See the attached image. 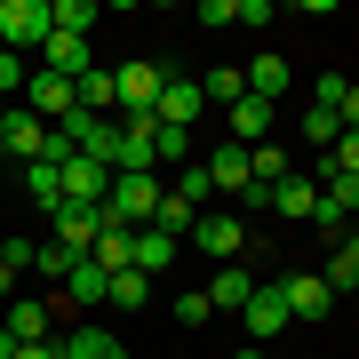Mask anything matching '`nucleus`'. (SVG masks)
<instances>
[{"mask_svg":"<svg viewBox=\"0 0 359 359\" xmlns=\"http://www.w3.org/2000/svg\"><path fill=\"white\" fill-rule=\"evenodd\" d=\"M8 304H16V271L0 264V311H8Z\"/></svg>","mask_w":359,"mask_h":359,"instance_id":"nucleus-41","label":"nucleus"},{"mask_svg":"<svg viewBox=\"0 0 359 359\" xmlns=\"http://www.w3.org/2000/svg\"><path fill=\"white\" fill-rule=\"evenodd\" d=\"M16 104H25L40 128H56V120L72 112V80H65V72H48V65H32V80H25V96H16Z\"/></svg>","mask_w":359,"mask_h":359,"instance_id":"nucleus-4","label":"nucleus"},{"mask_svg":"<svg viewBox=\"0 0 359 359\" xmlns=\"http://www.w3.org/2000/svg\"><path fill=\"white\" fill-rule=\"evenodd\" d=\"M311 208H320V184H311V176L271 184V216H304V224H311Z\"/></svg>","mask_w":359,"mask_h":359,"instance_id":"nucleus-23","label":"nucleus"},{"mask_svg":"<svg viewBox=\"0 0 359 359\" xmlns=\"http://www.w3.org/2000/svg\"><path fill=\"white\" fill-rule=\"evenodd\" d=\"M208 176H216V192H256V168H248V144H224V152H208Z\"/></svg>","mask_w":359,"mask_h":359,"instance_id":"nucleus-14","label":"nucleus"},{"mask_svg":"<svg viewBox=\"0 0 359 359\" xmlns=\"http://www.w3.org/2000/svg\"><path fill=\"white\" fill-rule=\"evenodd\" d=\"M0 48H48V0H0Z\"/></svg>","mask_w":359,"mask_h":359,"instance_id":"nucleus-3","label":"nucleus"},{"mask_svg":"<svg viewBox=\"0 0 359 359\" xmlns=\"http://www.w3.org/2000/svg\"><path fill=\"white\" fill-rule=\"evenodd\" d=\"M168 192L192 200V208H208V200H216V176H208V160H184L176 176H168Z\"/></svg>","mask_w":359,"mask_h":359,"instance_id":"nucleus-24","label":"nucleus"},{"mask_svg":"<svg viewBox=\"0 0 359 359\" xmlns=\"http://www.w3.org/2000/svg\"><path fill=\"white\" fill-rule=\"evenodd\" d=\"M240 320H248V344H271V335H287V327H295V320H287V295L271 287V280H256V295H248Z\"/></svg>","mask_w":359,"mask_h":359,"instance_id":"nucleus-6","label":"nucleus"},{"mask_svg":"<svg viewBox=\"0 0 359 359\" xmlns=\"http://www.w3.org/2000/svg\"><path fill=\"white\" fill-rule=\"evenodd\" d=\"M192 248L216 256V264H231V256L248 248V224H240V216H200V224H192Z\"/></svg>","mask_w":359,"mask_h":359,"instance_id":"nucleus-10","label":"nucleus"},{"mask_svg":"<svg viewBox=\"0 0 359 359\" xmlns=\"http://www.w3.org/2000/svg\"><path fill=\"white\" fill-rule=\"evenodd\" d=\"M56 168H65V200L72 208H104V192H112V168H104V160H56Z\"/></svg>","mask_w":359,"mask_h":359,"instance_id":"nucleus-7","label":"nucleus"},{"mask_svg":"<svg viewBox=\"0 0 359 359\" xmlns=\"http://www.w3.org/2000/svg\"><path fill=\"white\" fill-rule=\"evenodd\" d=\"M72 264H80V256H65V248H56V240H48V248H32V271H48V280H65Z\"/></svg>","mask_w":359,"mask_h":359,"instance_id":"nucleus-35","label":"nucleus"},{"mask_svg":"<svg viewBox=\"0 0 359 359\" xmlns=\"http://www.w3.org/2000/svg\"><path fill=\"white\" fill-rule=\"evenodd\" d=\"M96 0H48V32H65V40H88L96 32Z\"/></svg>","mask_w":359,"mask_h":359,"instance_id":"nucleus-20","label":"nucleus"},{"mask_svg":"<svg viewBox=\"0 0 359 359\" xmlns=\"http://www.w3.org/2000/svg\"><path fill=\"white\" fill-rule=\"evenodd\" d=\"M231 359H264V351H231Z\"/></svg>","mask_w":359,"mask_h":359,"instance_id":"nucleus-44","label":"nucleus"},{"mask_svg":"<svg viewBox=\"0 0 359 359\" xmlns=\"http://www.w3.org/2000/svg\"><path fill=\"white\" fill-rule=\"evenodd\" d=\"M248 168H256V184H264V192H271V184H287V176H295L280 144H248Z\"/></svg>","mask_w":359,"mask_h":359,"instance_id":"nucleus-29","label":"nucleus"},{"mask_svg":"<svg viewBox=\"0 0 359 359\" xmlns=\"http://www.w3.org/2000/svg\"><path fill=\"white\" fill-rule=\"evenodd\" d=\"M344 240H351V248H359V208H351V231H344Z\"/></svg>","mask_w":359,"mask_h":359,"instance_id":"nucleus-43","label":"nucleus"},{"mask_svg":"<svg viewBox=\"0 0 359 359\" xmlns=\"http://www.w3.org/2000/svg\"><path fill=\"white\" fill-rule=\"evenodd\" d=\"M335 168H344V176H359V128H344V136H335V152H327Z\"/></svg>","mask_w":359,"mask_h":359,"instance_id":"nucleus-36","label":"nucleus"},{"mask_svg":"<svg viewBox=\"0 0 359 359\" xmlns=\"http://www.w3.org/2000/svg\"><path fill=\"white\" fill-rule=\"evenodd\" d=\"M200 96H208V104H224V112H231V104L248 96V72H240V65H216V72L200 80Z\"/></svg>","mask_w":359,"mask_h":359,"instance_id":"nucleus-28","label":"nucleus"},{"mask_svg":"<svg viewBox=\"0 0 359 359\" xmlns=\"http://www.w3.org/2000/svg\"><path fill=\"white\" fill-rule=\"evenodd\" d=\"M176 320H184V327H208V320H216V304H208V287H184V295H176Z\"/></svg>","mask_w":359,"mask_h":359,"instance_id":"nucleus-33","label":"nucleus"},{"mask_svg":"<svg viewBox=\"0 0 359 359\" xmlns=\"http://www.w3.org/2000/svg\"><path fill=\"white\" fill-rule=\"evenodd\" d=\"M0 264H8V271H32V240H0Z\"/></svg>","mask_w":359,"mask_h":359,"instance_id":"nucleus-38","label":"nucleus"},{"mask_svg":"<svg viewBox=\"0 0 359 359\" xmlns=\"http://www.w3.org/2000/svg\"><path fill=\"white\" fill-rule=\"evenodd\" d=\"M16 359H65V344H56V335L48 344H16Z\"/></svg>","mask_w":359,"mask_h":359,"instance_id":"nucleus-39","label":"nucleus"},{"mask_svg":"<svg viewBox=\"0 0 359 359\" xmlns=\"http://www.w3.org/2000/svg\"><path fill=\"white\" fill-rule=\"evenodd\" d=\"M335 112H344V128H359V80L344 88V104H335Z\"/></svg>","mask_w":359,"mask_h":359,"instance_id":"nucleus-40","label":"nucleus"},{"mask_svg":"<svg viewBox=\"0 0 359 359\" xmlns=\"http://www.w3.org/2000/svg\"><path fill=\"white\" fill-rule=\"evenodd\" d=\"M40 144H48V128H40L25 104H8V120H0V160H40Z\"/></svg>","mask_w":359,"mask_h":359,"instance_id":"nucleus-11","label":"nucleus"},{"mask_svg":"<svg viewBox=\"0 0 359 359\" xmlns=\"http://www.w3.org/2000/svg\"><path fill=\"white\" fill-rule=\"evenodd\" d=\"M40 65H48V72H65V80H80V72L96 65V48H88V40H65V32H48V48H40Z\"/></svg>","mask_w":359,"mask_h":359,"instance_id":"nucleus-18","label":"nucleus"},{"mask_svg":"<svg viewBox=\"0 0 359 359\" xmlns=\"http://www.w3.org/2000/svg\"><path fill=\"white\" fill-rule=\"evenodd\" d=\"M280 88H287V56H280V48H264L256 65H248V96H264V104H271Z\"/></svg>","mask_w":359,"mask_h":359,"instance_id":"nucleus-25","label":"nucleus"},{"mask_svg":"<svg viewBox=\"0 0 359 359\" xmlns=\"http://www.w3.org/2000/svg\"><path fill=\"white\" fill-rule=\"evenodd\" d=\"M65 295H72V304H104V295H112V271H104L96 256H80V264L65 271Z\"/></svg>","mask_w":359,"mask_h":359,"instance_id":"nucleus-22","label":"nucleus"},{"mask_svg":"<svg viewBox=\"0 0 359 359\" xmlns=\"http://www.w3.org/2000/svg\"><path fill=\"white\" fill-rule=\"evenodd\" d=\"M112 88H120V112H152L168 88V65L160 56H128V65H112Z\"/></svg>","mask_w":359,"mask_h":359,"instance_id":"nucleus-2","label":"nucleus"},{"mask_svg":"<svg viewBox=\"0 0 359 359\" xmlns=\"http://www.w3.org/2000/svg\"><path fill=\"white\" fill-rule=\"evenodd\" d=\"M192 25H208V32H224V25H240V8H231V0H200V8H192Z\"/></svg>","mask_w":359,"mask_h":359,"instance_id":"nucleus-34","label":"nucleus"},{"mask_svg":"<svg viewBox=\"0 0 359 359\" xmlns=\"http://www.w3.org/2000/svg\"><path fill=\"white\" fill-rule=\"evenodd\" d=\"M271 287L287 295V320H327L335 311V287L320 280V271H287V280H271Z\"/></svg>","mask_w":359,"mask_h":359,"instance_id":"nucleus-5","label":"nucleus"},{"mask_svg":"<svg viewBox=\"0 0 359 359\" xmlns=\"http://www.w3.org/2000/svg\"><path fill=\"white\" fill-rule=\"evenodd\" d=\"M0 359H16V335H8V327H0Z\"/></svg>","mask_w":359,"mask_h":359,"instance_id":"nucleus-42","label":"nucleus"},{"mask_svg":"<svg viewBox=\"0 0 359 359\" xmlns=\"http://www.w3.org/2000/svg\"><path fill=\"white\" fill-rule=\"evenodd\" d=\"M320 280H327V287H359V248H351V240L327 256V271H320Z\"/></svg>","mask_w":359,"mask_h":359,"instance_id":"nucleus-32","label":"nucleus"},{"mask_svg":"<svg viewBox=\"0 0 359 359\" xmlns=\"http://www.w3.org/2000/svg\"><path fill=\"white\" fill-rule=\"evenodd\" d=\"M200 112H208L200 80H176V72H168V88H160V104H152V120H160V128H192Z\"/></svg>","mask_w":359,"mask_h":359,"instance_id":"nucleus-8","label":"nucleus"},{"mask_svg":"<svg viewBox=\"0 0 359 359\" xmlns=\"http://www.w3.org/2000/svg\"><path fill=\"white\" fill-rule=\"evenodd\" d=\"M0 327H8L16 344H48V335H56V304H40V295H16V304L0 311Z\"/></svg>","mask_w":359,"mask_h":359,"instance_id":"nucleus-9","label":"nucleus"},{"mask_svg":"<svg viewBox=\"0 0 359 359\" xmlns=\"http://www.w3.org/2000/svg\"><path fill=\"white\" fill-rule=\"evenodd\" d=\"M231 144H271V104L264 96H240V104H231Z\"/></svg>","mask_w":359,"mask_h":359,"instance_id":"nucleus-21","label":"nucleus"},{"mask_svg":"<svg viewBox=\"0 0 359 359\" xmlns=\"http://www.w3.org/2000/svg\"><path fill=\"white\" fill-rule=\"evenodd\" d=\"M0 120H8V104H0Z\"/></svg>","mask_w":359,"mask_h":359,"instance_id":"nucleus-45","label":"nucleus"},{"mask_svg":"<svg viewBox=\"0 0 359 359\" xmlns=\"http://www.w3.org/2000/svg\"><path fill=\"white\" fill-rule=\"evenodd\" d=\"M25 192H32V208L56 216V208H65V168L56 160H25Z\"/></svg>","mask_w":359,"mask_h":359,"instance_id":"nucleus-19","label":"nucleus"},{"mask_svg":"<svg viewBox=\"0 0 359 359\" xmlns=\"http://www.w3.org/2000/svg\"><path fill=\"white\" fill-rule=\"evenodd\" d=\"M25 80H32V65H25L16 48H0V104H16V96H25Z\"/></svg>","mask_w":359,"mask_h":359,"instance_id":"nucleus-31","label":"nucleus"},{"mask_svg":"<svg viewBox=\"0 0 359 359\" xmlns=\"http://www.w3.org/2000/svg\"><path fill=\"white\" fill-rule=\"evenodd\" d=\"M104 304H112V311H144V304H152V280H144L136 264H128V271H112V295H104Z\"/></svg>","mask_w":359,"mask_h":359,"instance_id":"nucleus-27","label":"nucleus"},{"mask_svg":"<svg viewBox=\"0 0 359 359\" xmlns=\"http://www.w3.org/2000/svg\"><path fill=\"white\" fill-rule=\"evenodd\" d=\"M72 104L80 112H104V120H120V88H112V65H88L72 80Z\"/></svg>","mask_w":359,"mask_h":359,"instance_id":"nucleus-13","label":"nucleus"},{"mask_svg":"<svg viewBox=\"0 0 359 359\" xmlns=\"http://www.w3.org/2000/svg\"><path fill=\"white\" fill-rule=\"evenodd\" d=\"M160 192H168V176L152 168V176H112V192H104V224H120V231H144L160 216Z\"/></svg>","mask_w":359,"mask_h":359,"instance_id":"nucleus-1","label":"nucleus"},{"mask_svg":"<svg viewBox=\"0 0 359 359\" xmlns=\"http://www.w3.org/2000/svg\"><path fill=\"white\" fill-rule=\"evenodd\" d=\"M96 231H104V208H56V248H65V256H88L96 248Z\"/></svg>","mask_w":359,"mask_h":359,"instance_id":"nucleus-12","label":"nucleus"},{"mask_svg":"<svg viewBox=\"0 0 359 359\" xmlns=\"http://www.w3.org/2000/svg\"><path fill=\"white\" fill-rule=\"evenodd\" d=\"M176 248H184V240H168V231H152V224H144V231H128V264L144 271V280L176 264Z\"/></svg>","mask_w":359,"mask_h":359,"instance_id":"nucleus-15","label":"nucleus"},{"mask_svg":"<svg viewBox=\"0 0 359 359\" xmlns=\"http://www.w3.org/2000/svg\"><path fill=\"white\" fill-rule=\"evenodd\" d=\"M56 344H65V359H128V351H120V335L112 327H65V335H56Z\"/></svg>","mask_w":359,"mask_h":359,"instance_id":"nucleus-16","label":"nucleus"},{"mask_svg":"<svg viewBox=\"0 0 359 359\" xmlns=\"http://www.w3.org/2000/svg\"><path fill=\"white\" fill-rule=\"evenodd\" d=\"M248 295H256V271H248V264H224L216 280H208V304H216V311H248Z\"/></svg>","mask_w":359,"mask_h":359,"instance_id":"nucleus-17","label":"nucleus"},{"mask_svg":"<svg viewBox=\"0 0 359 359\" xmlns=\"http://www.w3.org/2000/svg\"><path fill=\"white\" fill-rule=\"evenodd\" d=\"M88 256H96L104 271H128V231H120V224H104V231H96V248H88Z\"/></svg>","mask_w":359,"mask_h":359,"instance_id":"nucleus-30","label":"nucleus"},{"mask_svg":"<svg viewBox=\"0 0 359 359\" xmlns=\"http://www.w3.org/2000/svg\"><path fill=\"white\" fill-rule=\"evenodd\" d=\"M344 88H351L344 72H320V88H311V104H327V112H335V104H344Z\"/></svg>","mask_w":359,"mask_h":359,"instance_id":"nucleus-37","label":"nucleus"},{"mask_svg":"<svg viewBox=\"0 0 359 359\" xmlns=\"http://www.w3.org/2000/svg\"><path fill=\"white\" fill-rule=\"evenodd\" d=\"M192 224H200V208H192V200L160 192V216H152V231H168V240H192Z\"/></svg>","mask_w":359,"mask_h":359,"instance_id":"nucleus-26","label":"nucleus"}]
</instances>
